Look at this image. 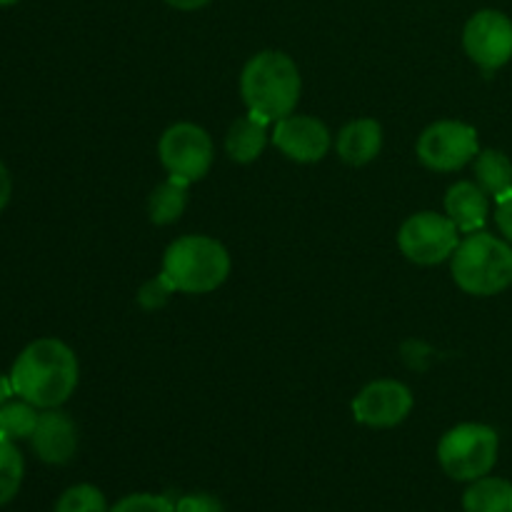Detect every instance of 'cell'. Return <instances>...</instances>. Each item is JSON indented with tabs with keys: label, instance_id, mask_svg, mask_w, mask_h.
Wrapping results in <instances>:
<instances>
[{
	"label": "cell",
	"instance_id": "cell-1",
	"mask_svg": "<svg viewBox=\"0 0 512 512\" xmlns=\"http://www.w3.org/2000/svg\"><path fill=\"white\" fill-rule=\"evenodd\" d=\"M80 368L73 350L58 338L33 340L15 358L10 383L18 398L35 408H60L78 388Z\"/></svg>",
	"mask_w": 512,
	"mask_h": 512
},
{
	"label": "cell",
	"instance_id": "cell-2",
	"mask_svg": "<svg viewBox=\"0 0 512 512\" xmlns=\"http://www.w3.org/2000/svg\"><path fill=\"white\" fill-rule=\"evenodd\" d=\"M300 70L293 58L280 50H263L245 63L240 75V95L248 110L268 123L295 113L300 100Z\"/></svg>",
	"mask_w": 512,
	"mask_h": 512
},
{
	"label": "cell",
	"instance_id": "cell-3",
	"mask_svg": "<svg viewBox=\"0 0 512 512\" xmlns=\"http://www.w3.org/2000/svg\"><path fill=\"white\" fill-rule=\"evenodd\" d=\"M230 255L223 243L208 235H183L165 250L163 278L173 290L188 295L213 293L228 280Z\"/></svg>",
	"mask_w": 512,
	"mask_h": 512
},
{
	"label": "cell",
	"instance_id": "cell-4",
	"mask_svg": "<svg viewBox=\"0 0 512 512\" xmlns=\"http://www.w3.org/2000/svg\"><path fill=\"white\" fill-rule=\"evenodd\" d=\"M450 268L460 290L478 298H490L512 285V245L478 230L460 240L458 250L450 258Z\"/></svg>",
	"mask_w": 512,
	"mask_h": 512
},
{
	"label": "cell",
	"instance_id": "cell-5",
	"mask_svg": "<svg viewBox=\"0 0 512 512\" xmlns=\"http://www.w3.org/2000/svg\"><path fill=\"white\" fill-rule=\"evenodd\" d=\"M500 438L490 425L463 423L440 438L438 463L450 480L473 483L485 478L498 463Z\"/></svg>",
	"mask_w": 512,
	"mask_h": 512
},
{
	"label": "cell",
	"instance_id": "cell-6",
	"mask_svg": "<svg viewBox=\"0 0 512 512\" xmlns=\"http://www.w3.org/2000/svg\"><path fill=\"white\" fill-rule=\"evenodd\" d=\"M460 245V230L448 215L415 213L400 225L398 248L410 263L438 265L453 258Z\"/></svg>",
	"mask_w": 512,
	"mask_h": 512
},
{
	"label": "cell",
	"instance_id": "cell-7",
	"mask_svg": "<svg viewBox=\"0 0 512 512\" xmlns=\"http://www.w3.org/2000/svg\"><path fill=\"white\" fill-rule=\"evenodd\" d=\"M213 140L208 130L195 123H175L160 135L158 158L170 178L195 183L208 175L213 165Z\"/></svg>",
	"mask_w": 512,
	"mask_h": 512
},
{
	"label": "cell",
	"instance_id": "cell-8",
	"mask_svg": "<svg viewBox=\"0 0 512 512\" xmlns=\"http://www.w3.org/2000/svg\"><path fill=\"white\" fill-rule=\"evenodd\" d=\"M415 150L425 168L435 173H453L480 153L478 130L460 120H438L423 130Z\"/></svg>",
	"mask_w": 512,
	"mask_h": 512
},
{
	"label": "cell",
	"instance_id": "cell-9",
	"mask_svg": "<svg viewBox=\"0 0 512 512\" xmlns=\"http://www.w3.org/2000/svg\"><path fill=\"white\" fill-rule=\"evenodd\" d=\"M463 48L483 70H498L512 60V20L500 10H478L465 23Z\"/></svg>",
	"mask_w": 512,
	"mask_h": 512
},
{
	"label": "cell",
	"instance_id": "cell-10",
	"mask_svg": "<svg viewBox=\"0 0 512 512\" xmlns=\"http://www.w3.org/2000/svg\"><path fill=\"white\" fill-rule=\"evenodd\" d=\"M413 410V393L398 380H373L353 400V418L368 428H395Z\"/></svg>",
	"mask_w": 512,
	"mask_h": 512
},
{
	"label": "cell",
	"instance_id": "cell-11",
	"mask_svg": "<svg viewBox=\"0 0 512 512\" xmlns=\"http://www.w3.org/2000/svg\"><path fill=\"white\" fill-rule=\"evenodd\" d=\"M270 138L275 148L295 163H318L333 145L328 125L310 115H288L278 120Z\"/></svg>",
	"mask_w": 512,
	"mask_h": 512
},
{
	"label": "cell",
	"instance_id": "cell-12",
	"mask_svg": "<svg viewBox=\"0 0 512 512\" xmlns=\"http://www.w3.org/2000/svg\"><path fill=\"white\" fill-rule=\"evenodd\" d=\"M30 443L43 463L65 465L75 458V450H78V430L68 415L50 408L40 413Z\"/></svg>",
	"mask_w": 512,
	"mask_h": 512
},
{
	"label": "cell",
	"instance_id": "cell-13",
	"mask_svg": "<svg viewBox=\"0 0 512 512\" xmlns=\"http://www.w3.org/2000/svg\"><path fill=\"white\" fill-rule=\"evenodd\" d=\"M488 193L475 180H460L450 185L445 195V215L458 225L460 233H478L488 223Z\"/></svg>",
	"mask_w": 512,
	"mask_h": 512
},
{
	"label": "cell",
	"instance_id": "cell-14",
	"mask_svg": "<svg viewBox=\"0 0 512 512\" xmlns=\"http://www.w3.org/2000/svg\"><path fill=\"white\" fill-rule=\"evenodd\" d=\"M380 148H383V128L378 120L360 118L345 125L335 140V150H338L340 160L348 165H368L370 160L378 158Z\"/></svg>",
	"mask_w": 512,
	"mask_h": 512
},
{
	"label": "cell",
	"instance_id": "cell-15",
	"mask_svg": "<svg viewBox=\"0 0 512 512\" xmlns=\"http://www.w3.org/2000/svg\"><path fill=\"white\" fill-rule=\"evenodd\" d=\"M268 120L258 118V115H245L230 125L228 135H225V153L235 163H253L263 155L265 145H268Z\"/></svg>",
	"mask_w": 512,
	"mask_h": 512
},
{
	"label": "cell",
	"instance_id": "cell-16",
	"mask_svg": "<svg viewBox=\"0 0 512 512\" xmlns=\"http://www.w3.org/2000/svg\"><path fill=\"white\" fill-rule=\"evenodd\" d=\"M465 512H512V483L505 478H485L473 480L463 493Z\"/></svg>",
	"mask_w": 512,
	"mask_h": 512
},
{
	"label": "cell",
	"instance_id": "cell-17",
	"mask_svg": "<svg viewBox=\"0 0 512 512\" xmlns=\"http://www.w3.org/2000/svg\"><path fill=\"white\" fill-rule=\"evenodd\" d=\"M475 183L485 190L488 195H493L495 200L508 198L512 193V163L505 153L500 150H480L475 155Z\"/></svg>",
	"mask_w": 512,
	"mask_h": 512
},
{
	"label": "cell",
	"instance_id": "cell-18",
	"mask_svg": "<svg viewBox=\"0 0 512 512\" xmlns=\"http://www.w3.org/2000/svg\"><path fill=\"white\" fill-rule=\"evenodd\" d=\"M188 185L185 180L168 178L160 183L158 188L150 193L148 200V215L150 223L155 225H170L183 215L185 205H188Z\"/></svg>",
	"mask_w": 512,
	"mask_h": 512
},
{
	"label": "cell",
	"instance_id": "cell-19",
	"mask_svg": "<svg viewBox=\"0 0 512 512\" xmlns=\"http://www.w3.org/2000/svg\"><path fill=\"white\" fill-rule=\"evenodd\" d=\"M38 408L30 405L28 400H8L0 408V435L8 440H28L33 438L35 425H38Z\"/></svg>",
	"mask_w": 512,
	"mask_h": 512
},
{
	"label": "cell",
	"instance_id": "cell-20",
	"mask_svg": "<svg viewBox=\"0 0 512 512\" xmlns=\"http://www.w3.org/2000/svg\"><path fill=\"white\" fill-rule=\"evenodd\" d=\"M25 463L20 450L15 448L13 440L0 435V508L8 505L10 500L18 495L20 485H23Z\"/></svg>",
	"mask_w": 512,
	"mask_h": 512
},
{
	"label": "cell",
	"instance_id": "cell-21",
	"mask_svg": "<svg viewBox=\"0 0 512 512\" xmlns=\"http://www.w3.org/2000/svg\"><path fill=\"white\" fill-rule=\"evenodd\" d=\"M55 512H110V508L105 503V495L95 485L80 483L60 495Z\"/></svg>",
	"mask_w": 512,
	"mask_h": 512
},
{
	"label": "cell",
	"instance_id": "cell-22",
	"mask_svg": "<svg viewBox=\"0 0 512 512\" xmlns=\"http://www.w3.org/2000/svg\"><path fill=\"white\" fill-rule=\"evenodd\" d=\"M110 512H175V503H170L165 495L135 493L118 500V503L110 508Z\"/></svg>",
	"mask_w": 512,
	"mask_h": 512
},
{
	"label": "cell",
	"instance_id": "cell-23",
	"mask_svg": "<svg viewBox=\"0 0 512 512\" xmlns=\"http://www.w3.org/2000/svg\"><path fill=\"white\" fill-rule=\"evenodd\" d=\"M175 512H225L223 503L208 493H190L175 503Z\"/></svg>",
	"mask_w": 512,
	"mask_h": 512
},
{
	"label": "cell",
	"instance_id": "cell-24",
	"mask_svg": "<svg viewBox=\"0 0 512 512\" xmlns=\"http://www.w3.org/2000/svg\"><path fill=\"white\" fill-rule=\"evenodd\" d=\"M495 223H498L503 238L512 245V193L508 198L498 200V213H495Z\"/></svg>",
	"mask_w": 512,
	"mask_h": 512
},
{
	"label": "cell",
	"instance_id": "cell-25",
	"mask_svg": "<svg viewBox=\"0 0 512 512\" xmlns=\"http://www.w3.org/2000/svg\"><path fill=\"white\" fill-rule=\"evenodd\" d=\"M10 193H13V180H10L8 168L0 163V213H3L5 205L10 203Z\"/></svg>",
	"mask_w": 512,
	"mask_h": 512
},
{
	"label": "cell",
	"instance_id": "cell-26",
	"mask_svg": "<svg viewBox=\"0 0 512 512\" xmlns=\"http://www.w3.org/2000/svg\"><path fill=\"white\" fill-rule=\"evenodd\" d=\"M170 8H178V10H198L203 5H208L210 0H165Z\"/></svg>",
	"mask_w": 512,
	"mask_h": 512
},
{
	"label": "cell",
	"instance_id": "cell-27",
	"mask_svg": "<svg viewBox=\"0 0 512 512\" xmlns=\"http://www.w3.org/2000/svg\"><path fill=\"white\" fill-rule=\"evenodd\" d=\"M10 395H15L13 383H10V378H0V408H3V405L8 403Z\"/></svg>",
	"mask_w": 512,
	"mask_h": 512
},
{
	"label": "cell",
	"instance_id": "cell-28",
	"mask_svg": "<svg viewBox=\"0 0 512 512\" xmlns=\"http://www.w3.org/2000/svg\"><path fill=\"white\" fill-rule=\"evenodd\" d=\"M18 3V0H0V8H8V5Z\"/></svg>",
	"mask_w": 512,
	"mask_h": 512
}]
</instances>
